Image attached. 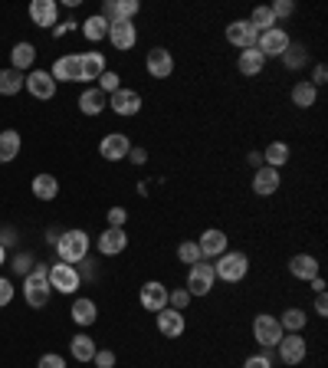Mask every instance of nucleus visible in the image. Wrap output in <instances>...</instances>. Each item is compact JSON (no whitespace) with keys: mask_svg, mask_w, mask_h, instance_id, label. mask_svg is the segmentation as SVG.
Segmentation results:
<instances>
[{"mask_svg":"<svg viewBox=\"0 0 328 368\" xmlns=\"http://www.w3.org/2000/svg\"><path fill=\"white\" fill-rule=\"evenodd\" d=\"M30 20L33 27H53L56 23V0H33L30 4Z\"/></svg>","mask_w":328,"mask_h":368,"instance_id":"obj_24","label":"nucleus"},{"mask_svg":"<svg viewBox=\"0 0 328 368\" xmlns=\"http://www.w3.org/2000/svg\"><path fill=\"white\" fill-rule=\"evenodd\" d=\"M122 89V82H119V72H112L105 70L99 76V92H105V96H112V92H119Z\"/></svg>","mask_w":328,"mask_h":368,"instance_id":"obj_41","label":"nucleus"},{"mask_svg":"<svg viewBox=\"0 0 328 368\" xmlns=\"http://www.w3.org/2000/svg\"><path fill=\"white\" fill-rule=\"evenodd\" d=\"M96 368H115V352L112 348H96Z\"/></svg>","mask_w":328,"mask_h":368,"instance_id":"obj_43","label":"nucleus"},{"mask_svg":"<svg viewBox=\"0 0 328 368\" xmlns=\"http://www.w3.org/2000/svg\"><path fill=\"white\" fill-rule=\"evenodd\" d=\"M56 195H60V181L53 174H37L33 178V197L37 201H53Z\"/></svg>","mask_w":328,"mask_h":368,"instance_id":"obj_29","label":"nucleus"},{"mask_svg":"<svg viewBox=\"0 0 328 368\" xmlns=\"http://www.w3.org/2000/svg\"><path fill=\"white\" fill-rule=\"evenodd\" d=\"M247 273H249V260H247V254H240V250L220 254L217 263H214V276L223 280V283H240Z\"/></svg>","mask_w":328,"mask_h":368,"instance_id":"obj_3","label":"nucleus"},{"mask_svg":"<svg viewBox=\"0 0 328 368\" xmlns=\"http://www.w3.org/2000/svg\"><path fill=\"white\" fill-rule=\"evenodd\" d=\"M70 348H72V358H76V362H92V358H96V342H92L89 336H72Z\"/></svg>","mask_w":328,"mask_h":368,"instance_id":"obj_36","label":"nucleus"},{"mask_svg":"<svg viewBox=\"0 0 328 368\" xmlns=\"http://www.w3.org/2000/svg\"><path fill=\"white\" fill-rule=\"evenodd\" d=\"M125 221H129L125 207H109V227H125Z\"/></svg>","mask_w":328,"mask_h":368,"instance_id":"obj_46","label":"nucleus"},{"mask_svg":"<svg viewBox=\"0 0 328 368\" xmlns=\"http://www.w3.org/2000/svg\"><path fill=\"white\" fill-rule=\"evenodd\" d=\"M125 247H129L125 227H109V230H102L99 234V254L102 256H115V254H122Z\"/></svg>","mask_w":328,"mask_h":368,"instance_id":"obj_18","label":"nucleus"},{"mask_svg":"<svg viewBox=\"0 0 328 368\" xmlns=\"http://www.w3.org/2000/svg\"><path fill=\"white\" fill-rule=\"evenodd\" d=\"M30 270H33V254H17V256H13V273L27 276Z\"/></svg>","mask_w":328,"mask_h":368,"instance_id":"obj_44","label":"nucleus"},{"mask_svg":"<svg viewBox=\"0 0 328 368\" xmlns=\"http://www.w3.org/2000/svg\"><path fill=\"white\" fill-rule=\"evenodd\" d=\"M279 171L276 168H256V174H253V195H259V197H269V195H276L279 191Z\"/></svg>","mask_w":328,"mask_h":368,"instance_id":"obj_21","label":"nucleus"},{"mask_svg":"<svg viewBox=\"0 0 328 368\" xmlns=\"http://www.w3.org/2000/svg\"><path fill=\"white\" fill-rule=\"evenodd\" d=\"M138 11H141L138 0H105L99 17H105L109 27H112V23H122V20H135V13Z\"/></svg>","mask_w":328,"mask_h":368,"instance_id":"obj_10","label":"nucleus"},{"mask_svg":"<svg viewBox=\"0 0 328 368\" xmlns=\"http://www.w3.org/2000/svg\"><path fill=\"white\" fill-rule=\"evenodd\" d=\"M289 273L296 276V280H302V283H308V280L318 276V260L312 254H296L289 260Z\"/></svg>","mask_w":328,"mask_h":368,"instance_id":"obj_22","label":"nucleus"},{"mask_svg":"<svg viewBox=\"0 0 328 368\" xmlns=\"http://www.w3.org/2000/svg\"><path fill=\"white\" fill-rule=\"evenodd\" d=\"M269 11H273V17H292L296 13V4L292 0H276V4H269Z\"/></svg>","mask_w":328,"mask_h":368,"instance_id":"obj_42","label":"nucleus"},{"mask_svg":"<svg viewBox=\"0 0 328 368\" xmlns=\"http://www.w3.org/2000/svg\"><path fill=\"white\" fill-rule=\"evenodd\" d=\"M308 283H312V289H315V293H325V280H322V276H315V280H308Z\"/></svg>","mask_w":328,"mask_h":368,"instance_id":"obj_54","label":"nucleus"},{"mask_svg":"<svg viewBox=\"0 0 328 368\" xmlns=\"http://www.w3.org/2000/svg\"><path fill=\"white\" fill-rule=\"evenodd\" d=\"M70 316H72V322L76 326H92L96 319H99V306L92 303V299H86V296H79V299H72V309H70Z\"/></svg>","mask_w":328,"mask_h":368,"instance_id":"obj_23","label":"nucleus"},{"mask_svg":"<svg viewBox=\"0 0 328 368\" xmlns=\"http://www.w3.org/2000/svg\"><path fill=\"white\" fill-rule=\"evenodd\" d=\"M23 86H27V92L37 96V99H53V96H56V79H53L46 70H33Z\"/></svg>","mask_w":328,"mask_h":368,"instance_id":"obj_16","label":"nucleus"},{"mask_svg":"<svg viewBox=\"0 0 328 368\" xmlns=\"http://www.w3.org/2000/svg\"><path fill=\"white\" fill-rule=\"evenodd\" d=\"M13 303V283L0 276V306H11Z\"/></svg>","mask_w":328,"mask_h":368,"instance_id":"obj_47","label":"nucleus"},{"mask_svg":"<svg viewBox=\"0 0 328 368\" xmlns=\"http://www.w3.org/2000/svg\"><path fill=\"white\" fill-rule=\"evenodd\" d=\"M50 76L56 82H82V63H79V53L72 56V53H66V56H60V60L53 63Z\"/></svg>","mask_w":328,"mask_h":368,"instance_id":"obj_13","label":"nucleus"},{"mask_svg":"<svg viewBox=\"0 0 328 368\" xmlns=\"http://www.w3.org/2000/svg\"><path fill=\"white\" fill-rule=\"evenodd\" d=\"M289 162V145L286 142H273L266 148V152H263V164H266V168H282V164Z\"/></svg>","mask_w":328,"mask_h":368,"instance_id":"obj_35","label":"nucleus"},{"mask_svg":"<svg viewBox=\"0 0 328 368\" xmlns=\"http://www.w3.org/2000/svg\"><path fill=\"white\" fill-rule=\"evenodd\" d=\"M256 37H259V33L249 27V20H233L227 27V43H233V46H240V50L256 46Z\"/></svg>","mask_w":328,"mask_h":368,"instance_id":"obj_19","label":"nucleus"},{"mask_svg":"<svg viewBox=\"0 0 328 368\" xmlns=\"http://www.w3.org/2000/svg\"><path fill=\"white\" fill-rule=\"evenodd\" d=\"M50 287L63 296H72L76 289L82 287V276H79V266L72 263H53L50 266Z\"/></svg>","mask_w":328,"mask_h":368,"instance_id":"obj_4","label":"nucleus"},{"mask_svg":"<svg viewBox=\"0 0 328 368\" xmlns=\"http://www.w3.org/2000/svg\"><path fill=\"white\" fill-rule=\"evenodd\" d=\"M79 276H86V280H92V276H96V263H92L89 256L82 260V273H79Z\"/></svg>","mask_w":328,"mask_h":368,"instance_id":"obj_52","label":"nucleus"},{"mask_svg":"<svg viewBox=\"0 0 328 368\" xmlns=\"http://www.w3.org/2000/svg\"><path fill=\"white\" fill-rule=\"evenodd\" d=\"M243 368H273V362H269V355H249Z\"/></svg>","mask_w":328,"mask_h":368,"instance_id":"obj_49","label":"nucleus"},{"mask_svg":"<svg viewBox=\"0 0 328 368\" xmlns=\"http://www.w3.org/2000/svg\"><path fill=\"white\" fill-rule=\"evenodd\" d=\"M82 37H86L89 43L105 40V37H109V20H105V17H99V13H96V17H89V20L82 23Z\"/></svg>","mask_w":328,"mask_h":368,"instance_id":"obj_32","label":"nucleus"},{"mask_svg":"<svg viewBox=\"0 0 328 368\" xmlns=\"http://www.w3.org/2000/svg\"><path fill=\"white\" fill-rule=\"evenodd\" d=\"M33 60H37V50H33V43H17L11 50V70L23 72V70H30Z\"/></svg>","mask_w":328,"mask_h":368,"instance_id":"obj_30","label":"nucleus"},{"mask_svg":"<svg viewBox=\"0 0 328 368\" xmlns=\"http://www.w3.org/2000/svg\"><path fill=\"white\" fill-rule=\"evenodd\" d=\"M155 319H158V332L164 339H181L184 336V329H188V322H184V313H178V309H161V313H155Z\"/></svg>","mask_w":328,"mask_h":368,"instance_id":"obj_15","label":"nucleus"},{"mask_svg":"<svg viewBox=\"0 0 328 368\" xmlns=\"http://www.w3.org/2000/svg\"><path fill=\"white\" fill-rule=\"evenodd\" d=\"M200 247V256L207 260V256H220V254H227V234L223 230H217V227H210V230H204L197 240Z\"/></svg>","mask_w":328,"mask_h":368,"instance_id":"obj_20","label":"nucleus"},{"mask_svg":"<svg viewBox=\"0 0 328 368\" xmlns=\"http://www.w3.org/2000/svg\"><path fill=\"white\" fill-rule=\"evenodd\" d=\"M79 63H82V82L99 79L105 72V56L102 53H79Z\"/></svg>","mask_w":328,"mask_h":368,"instance_id":"obj_27","label":"nucleus"},{"mask_svg":"<svg viewBox=\"0 0 328 368\" xmlns=\"http://www.w3.org/2000/svg\"><path fill=\"white\" fill-rule=\"evenodd\" d=\"M20 132L17 129H4L0 132V164H7V162H13L17 155H20Z\"/></svg>","mask_w":328,"mask_h":368,"instance_id":"obj_26","label":"nucleus"},{"mask_svg":"<svg viewBox=\"0 0 328 368\" xmlns=\"http://www.w3.org/2000/svg\"><path fill=\"white\" fill-rule=\"evenodd\" d=\"M253 168H263V152H249V158H247Z\"/></svg>","mask_w":328,"mask_h":368,"instance_id":"obj_53","label":"nucleus"},{"mask_svg":"<svg viewBox=\"0 0 328 368\" xmlns=\"http://www.w3.org/2000/svg\"><path fill=\"white\" fill-rule=\"evenodd\" d=\"M306 322H308V313H306V309H299V306L286 309V313H282V319H279L282 332H302V329H306Z\"/></svg>","mask_w":328,"mask_h":368,"instance_id":"obj_33","label":"nucleus"},{"mask_svg":"<svg viewBox=\"0 0 328 368\" xmlns=\"http://www.w3.org/2000/svg\"><path fill=\"white\" fill-rule=\"evenodd\" d=\"M145 70H148L151 79H168L171 72H174V56H171L164 46H155V50H148Z\"/></svg>","mask_w":328,"mask_h":368,"instance_id":"obj_12","label":"nucleus"},{"mask_svg":"<svg viewBox=\"0 0 328 368\" xmlns=\"http://www.w3.org/2000/svg\"><path fill=\"white\" fill-rule=\"evenodd\" d=\"M27 76L17 70H0V96H17L23 89Z\"/></svg>","mask_w":328,"mask_h":368,"instance_id":"obj_34","label":"nucleus"},{"mask_svg":"<svg viewBox=\"0 0 328 368\" xmlns=\"http://www.w3.org/2000/svg\"><path fill=\"white\" fill-rule=\"evenodd\" d=\"M263 66H266V56H263L256 46H249V50L240 53L237 70L243 72V76H259V72H263Z\"/></svg>","mask_w":328,"mask_h":368,"instance_id":"obj_25","label":"nucleus"},{"mask_svg":"<svg viewBox=\"0 0 328 368\" xmlns=\"http://www.w3.org/2000/svg\"><path fill=\"white\" fill-rule=\"evenodd\" d=\"M276 348H279V358H282L286 365H299L308 352V342L299 336V332H289V336H282L276 342Z\"/></svg>","mask_w":328,"mask_h":368,"instance_id":"obj_9","label":"nucleus"},{"mask_svg":"<svg viewBox=\"0 0 328 368\" xmlns=\"http://www.w3.org/2000/svg\"><path fill=\"white\" fill-rule=\"evenodd\" d=\"M289 33L279 30V27H273V30H263L256 37V50L266 56V60H273V56H282V53L289 50Z\"/></svg>","mask_w":328,"mask_h":368,"instance_id":"obj_7","label":"nucleus"},{"mask_svg":"<svg viewBox=\"0 0 328 368\" xmlns=\"http://www.w3.org/2000/svg\"><path fill=\"white\" fill-rule=\"evenodd\" d=\"M138 299L148 313H161V309H168V287L158 283V280H148V283L138 289Z\"/></svg>","mask_w":328,"mask_h":368,"instance_id":"obj_11","label":"nucleus"},{"mask_svg":"<svg viewBox=\"0 0 328 368\" xmlns=\"http://www.w3.org/2000/svg\"><path fill=\"white\" fill-rule=\"evenodd\" d=\"M129 152H131V142H129V135H122V132H109L99 142V155L105 162H125Z\"/></svg>","mask_w":328,"mask_h":368,"instance_id":"obj_8","label":"nucleus"},{"mask_svg":"<svg viewBox=\"0 0 328 368\" xmlns=\"http://www.w3.org/2000/svg\"><path fill=\"white\" fill-rule=\"evenodd\" d=\"M37 368H66V358L56 355V352H50V355H43L40 362H37Z\"/></svg>","mask_w":328,"mask_h":368,"instance_id":"obj_45","label":"nucleus"},{"mask_svg":"<svg viewBox=\"0 0 328 368\" xmlns=\"http://www.w3.org/2000/svg\"><path fill=\"white\" fill-rule=\"evenodd\" d=\"M109 40L115 50L122 53H129L135 43H138V30H135V23L131 20H122V23H112L109 27Z\"/></svg>","mask_w":328,"mask_h":368,"instance_id":"obj_17","label":"nucleus"},{"mask_svg":"<svg viewBox=\"0 0 328 368\" xmlns=\"http://www.w3.org/2000/svg\"><path fill=\"white\" fill-rule=\"evenodd\" d=\"M178 260H181V263H188V266L200 263L204 256H200V247H197V240H184V244L178 247Z\"/></svg>","mask_w":328,"mask_h":368,"instance_id":"obj_39","label":"nucleus"},{"mask_svg":"<svg viewBox=\"0 0 328 368\" xmlns=\"http://www.w3.org/2000/svg\"><path fill=\"white\" fill-rule=\"evenodd\" d=\"M286 336L282 332V326H279L276 316H269V313H259L256 319H253V339H256L263 348H276V342Z\"/></svg>","mask_w":328,"mask_h":368,"instance_id":"obj_5","label":"nucleus"},{"mask_svg":"<svg viewBox=\"0 0 328 368\" xmlns=\"http://www.w3.org/2000/svg\"><path fill=\"white\" fill-rule=\"evenodd\" d=\"M308 82H312L315 89H318V86H325V82H328V70H325V63H315V70H312V79H308Z\"/></svg>","mask_w":328,"mask_h":368,"instance_id":"obj_48","label":"nucleus"},{"mask_svg":"<svg viewBox=\"0 0 328 368\" xmlns=\"http://www.w3.org/2000/svg\"><path fill=\"white\" fill-rule=\"evenodd\" d=\"M129 162H131V164H145V162H148V152H145V148H135V145H131Z\"/></svg>","mask_w":328,"mask_h":368,"instance_id":"obj_50","label":"nucleus"},{"mask_svg":"<svg viewBox=\"0 0 328 368\" xmlns=\"http://www.w3.org/2000/svg\"><path fill=\"white\" fill-rule=\"evenodd\" d=\"M279 60L286 63V70H302V66H306V60H308V50L302 46V43H289V50L282 53Z\"/></svg>","mask_w":328,"mask_h":368,"instance_id":"obj_37","label":"nucleus"},{"mask_svg":"<svg viewBox=\"0 0 328 368\" xmlns=\"http://www.w3.org/2000/svg\"><path fill=\"white\" fill-rule=\"evenodd\" d=\"M109 105L112 112L122 115V119H129V115H138L141 112V96L135 89H119L109 96Z\"/></svg>","mask_w":328,"mask_h":368,"instance_id":"obj_14","label":"nucleus"},{"mask_svg":"<svg viewBox=\"0 0 328 368\" xmlns=\"http://www.w3.org/2000/svg\"><path fill=\"white\" fill-rule=\"evenodd\" d=\"M214 280H217V276H214V263H204V260H200V263H194L190 266V273H188V293L190 296H207L210 289H214Z\"/></svg>","mask_w":328,"mask_h":368,"instance_id":"obj_6","label":"nucleus"},{"mask_svg":"<svg viewBox=\"0 0 328 368\" xmlns=\"http://www.w3.org/2000/svg\"><path fill=\"white\" fill-rule=\"evenodd\" d=\"M315 313H318V316H328V299H325V293H318V299H315Z\"/></svg>","mask_w":328,"mask_h":368,"instance_id":"obj_51","label":"nucleus"},{"mask_svg":"<svg viewBox=\"0 0 328 368\" xmlns=\"http://www.w3.org/2000/svg\"><path fill=\"white\" fill-rule=\"evenodd\" d=\"M105 105H109V96H105V92H99V89H86V92L79 96L82 115H99Z\"/></svg>","mask_w":328,"mask_h":368,"instance_id":"obj_28","label":"nucleus"},{"mask_svg":"<svg viewBox=\"0 0 328 368\" xmlns=\"http://www.w3.org/2000/svg\"><path fill=\"white\" fill-rule=\"evenodd\" d=\"M249 27H253L256 33L273 30V27H276V17H273V11H269V7H256V11L249 13Z\"/></svg>","mask_w":328,"mask_h":368,"instance_id":"obj_38","label":"nucleus"},{"mask_svg":"<svg viewBox=\"0 0 328 368\" xmlns=\"http://www.w3.org/2000/svg\"><path fill=\"white\" fill-rule=\"evenodd\" d=\"M56 254H60V263H72L79 266L86 256H89V234L86 230H66V234H60V240H56Z\"/></svg>","mask_w":328,"mask_h":368,"instance_id":"obj_2","label":"nucleus"},{"mask_svg":"<svg viewBox=\"0 0 328 368\" xmlns=\"http://www.w3.org/2000/svg\"><path fill=\"white\" fill-rule=\"evenodd\" d=\"M7 263V247H0V266Z\"/></svg>","mask_w":328,"mask_h":368,"instance_id":"obj_55","label":"nucleus"},{"mask_svg":"<svg viewBox=\"0 0 328 368\" xmlns=\"http://www.w3.org/2000/svg\"><path fill=\"white\" fill-rule=\"evenodd\" d=\"M50 266L40 263V266H33L30 273L23 276V299H27V306L33 309H43L46 303H50Z\"/></svg>","mask_w":328,"mask_h":368,"instance_id":"obj_1","label":"nucleus"},{"mask_svg":"<svg viewBox=\"0 0 328 368\" xmlns=\"http://www.w3.org/2000/svg\"><path fill=\"white\" fill-rule=\"evenodd\" d=\"M190 299L194 296H190L188 289H168V306L178 309V313H184V309L190 306Z\"/></svg>","mask_w":328,"mask_h":368,"instance_id":"obj_40","label":"nucleus"},{"mask_svg":"<svg viewBox=\"0 0 328 368\" xmlns=\"http://www.w3.org/2000/svg\"><path fill=\"white\" fill-rule=\"evenodd\" d=\"M315 99H318V89L308 79H302V82L292 86V105H299V109H312Z\"/></svg>","mask_w":328,"mask_h":368,"instance_id":"obj_31","label":"nucleus"}]
</instances>
